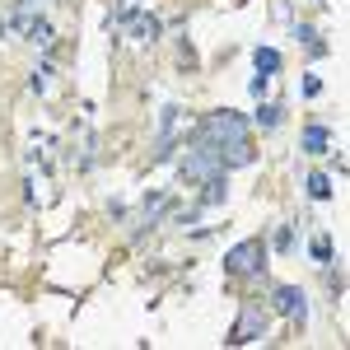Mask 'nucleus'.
I'll return each instance as SVG.
<instances>
[{
	"instance_id": "obj_1",
	"label": "nucleus",
	"mask_w": 350,
	"mask_h": 350,
	"mask_svg": "<svg viewBox=\"0 0 350 350\" xmlns=\"http://www.w3.org/2000/svg\"><path fill=\"white\" fill-rule=\"evenodd\" d=\"M196 140L215 145L219 154H224V150H234V145H243V140H247V122H243L239 112H211V117L201 122Z\"/></svg>"
},
{
	"instance_id": "obj_2",
	"label": "nucleus",
	"mask_w": 350,
	"mask_h": 350,
	"mask_svg": "<svg viewBox=\"0 0 350 350\" xmlns=\"http://www.w3.org/2000/svg\"><path fill=\"white\" fill-rule=\"evenodd\" d=\"M183 178H191V183H211V178H224L229 168H224V154H219L215 145H206V140H196L187 154H183Z\"/></svg>"
},
{
	"instance_id": "obj_3",
	"label": "nucleus",
	"mask_w": 350,
	"mask_h": 350,
	"mask_svg": "<svg viewBox=\"0 0 350 350\" xmlns=\"http://www.w3.org/2000/svg\"><path fill=\"white\" fill-rule=\"evenodd\" d=\"M257 336H267V313H262V304H247L239 313V323H234V332H229V346H247Z\"/></svg>"
},
{
	"instance_id": "obj_4",
	"label": "nucleus",
	"mask_w": 350,
	"mask_h": 350,
	"mask_svg": "<svg viewBox=\"0 0 350 350\" xmlns=\"http://www.w3.org/2000/svg\"><path fill=\"white\" fill-rule=\"evenodd\" d=\"M262 267V243H239V247H229V252H224V271H229V275H252V271Z\"/></svg>"
},
{
	"instance_id": "obj_5",
	"label": "nucleus",
	"mask_w": 350,
	"mask_h": 350,
	"mask_svg": "<svg viewBox=\"0 0 350 350\" xmlns=\"http://www.w3.org/2000/svg\"><path fill=\"white\" fill-rule=\"evenodd\" d=\"M275 308H280L285 318H299V323L308 318V299H304L299 285H280V290H275Z\"/></svg>"
},
{
	"instance_id": "obj_6",
	"label": "nucleus",
	"mask_w": 350,
	"mask_h": 350,
	"mask_svg": "<svg viewBox=\"0 0 350 350\" xmlns=\"http://www.w3.org/2000/svg\"><path fill=\"white\" fill-rule=\"evenodd\" d=\"M168 206H173L168 196H154V201H145V206H140V215H135V234H140V229H150V224H159V215L168 211Z\"/></svg>"
},
{
	"instance_id": "obj_7",
	"label": "nucleus",
	"mask_w": 350,
	"mask_h": 350,
	"mask_svg": "<svg viewBox=\"0 0 350 350\" xmlns=\"http://www.w3.org/2000/svg\"><path fill=\"white\" fill-rule=\"evenodd\" d=\"M28 42H33V47H42V52H52V24H47V19H33V24H28V33H24Z\"/></svg>"
},
{
	"instance_id": "obj_8",
	"label": "nucleus",
	"mask_w": 350,
	"mask_h": 350,
	"mask_svg": "<svg viewBox=\"0 0 350 350\" xmlns=\"http://www.w3.org/2000/svg\"><path fill=\"white\" fill-rule=\"evenodd\" d=\"M252 61H257V75H275V70H280V52H275V47H257Z\"/></svg>"
},
{
	"instance_id": "obj_9",
	"label": "nucleus",
	"mask_w": 350,
	"mask_h": 350,
	"mask_svg": "<svg viewBox=\"0 0 350 350\" xmlns=\"http://www.w3.org/2000/svg\"><path fill=\"white\" fill-rule=\"evenodd\" d=\"M295 42H304V47H308L313 56H323V52H327L323 42H318V28H313V24H295Z\"/></svg>"
},
{
	"instance_id": "obj_10",
	"label": "nucleus",
	"mask_w": 350,
	"mask_h": 350,
	"mask_svg": "<svg viewBox=\"0 0 350 350\" xmlns=\"http://www.w3.org/2000/svg\"><path fill=\"white\" fill-rule=\"evenodd\" d=\"M327 140H332L327 126H308V131H304V150H308V154H327Z\"/></svg>"
},
{
	"instance_id": "obj_11",
	"label": "nucleus",
	"mask_w": 350,
	"mask_h": 350,
	"mask_svg": "<svg viewBox=\"0 0 350 350\" xmlns=\"http://www.w3.org/2000/svg\"><path fill=\"white\" fill-rule=\"evenodd\" d=\"M280 103H262V108H257V126H262V131H275V126H280Z\"/></svg>"
},
{
	"instance_id": "obj_12",
	"label": "nucleus",
	"mask_w": 350,
	"mask_h": 350,
	"mask_svg": "<svg viewBox=\"0 0 350 350\" xmlns=\"http://www.w3.org/2000/svg\"><path fill=\"white\" fill-rule=\"evenodd\" d=\"M308 196H313V201H327V196H332V178H327V173H308Z\"/></svg>"
},
{
	"instance_id": "obj_13",
	"label": "nucleus",
	"mask_w": 350,
	"mask_h": 350,
	"mask_svg": "<svg viewBox=\"0 0 350 350\" xmlns=\"http://www.w3.org/2000/svg\"><path fill=\"white\" fill-rule=\"evenodd\" d=\"M224 178H211V183H206V196H201V206H219V201H224Z\"/></svg>"
},
{
	"instance_id": "obj_14",
	"label": "nucleus",
	"mask_w": 350,
	"mask_h": 350,
	"mask_svg": "<svg viewBox=\"0 0 350 350\" xmlns=\"http://www.w3.org/2000/svg\"><path fill=\"white\" fill-rule=\"evenodd\" d=\"M47 75H52V66H47V61H42V66H38V70H33V94H47Z\"/></svg>"
},
{
	"instance_id": "obj_15",
	"label": "nucleus",
	"mask_w": 350,
	"mask_h": 350,
	"mask_svg": "<svg viewBox=\"0 0 350 350\" xmlns=\"http://www.w3.org/2000/svg\"><path fill=\"white\" fill-rule=\"evenodd\" d=\"M313 257H318V262H332V239H327V234L313 239Z\"/></svg>"
},
{
	"instance_id": "obj_16",
	"label": "nucleus",
	"mask_w": 350,
	"mask_h": 350,
	"mask_svg": "<svg viewBox=\"0 0 350 350\" xmlns=\"http://www.w3.org/2000/svg\"><path fill=\"white\" fill-rule=\"evenodd\" d=\"M38 5H47V0H19V5H14V14H28V19H33V10H38Z\"/></svg>"
},
{
	"instance_id": "obj_17",
	"label": "nucleus",
	"mask_w": 350,
	"mask_h": 350,
	"mask_svg": "<svg viewBox=\"0 0 350 350\" xmlns=\"http://www.w3.org/2000/svg\"><path fill=\"white\" fill-rule=\"evenodd\" d=\"M290 243H295V239H290V229H280V234H275V252H290Z\"/></svg>"
},
{
	"instance_id": "obj_18",
	"label": "nucleus",
	"mask_w": 350,
	"mask_h": 350,
	"mask_svg": "<svg viewBox=\"0 0 350 350\" xmlns=\"http://www.w3.org/2000/svg\"><path fill=\"white\" fill-rule=\"evenodd\" d=\"M126 5H135V0H126Z\"/></svg>"
}]
</instances>
